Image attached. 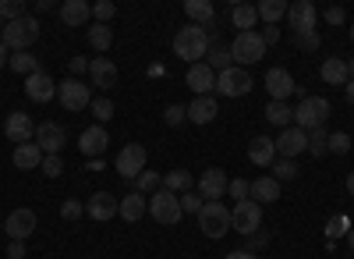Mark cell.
Here are the masks:
<instances>
[{"instance_id":"1","label":"cell","mask_w":354,"mask_h":259,"mask_svg":"<svg viewBox=\"0 0 354 259\" xmlns=\"http://www.w3.org/2000/svg\"><path fill=\"white\" fill-rule=\"evenodd\" d=\"M209 46H213V36L205 33L202 25H181V28H177V36H174V53L181 57V61H188V64L205 61Z\"/></svg>"},{"instance_id":"2","label":"cell","mask_w":354,"mask_h":259,"mask_svg":"<svg viewBox=\"0 0 354 259\" xmlns=\"http://www.w3.org/2000/svg\"><path fill=\"white\" fill-rule=\"evenodd\" d=\"M36 39H39V18H28V15L8 21L4 33H0V43L11 53H28V46H36Z\"/></svg>"},{"instance_id":"3","label":"cell","mask_w":354,"mask_h":259,"mask_svg":"<svg viewBox=\"0 0 354 259\" xmlns=\"http://www.w3.org/2000/svg\"><path fill=\"white\" fill-rule=\"evenodd\" d=\"M330 100L326 96H308L301 100L298 107H294V128H301V132H315L330 121Z\"/></svg>"},{"instance_id":"4","label":"cell","mask_w":354,"mask_h":259,"mask_svg":"<svg viewBox=\"0 0 354 259\" xmlns=\"http://www.w3.org/2000/svg\"><path fill=\"white\" fill-rule=\"evenodd\" d=\"M266 50H270V46L262 43L259 33H238V36H234V43H230V61H234V68H248V64H259L262 61Z\"/></svg>"},{"instance_id":"5","label":"cell","mask_w":354,"mask_h":259,"mask_svg":"<svg viewBox=\"0 0 354 259\" xmlns=\"http://www.w3.org/2000/svg\"><path fill=\"white\" fill-rule=\"evenodd\" d=\"M198 231H202L205 238L220 242V238L230 231V206H223V203H205V206L198 210Z\"/></svg>"},{"instance_id":"6","label":"cell","mask_w":354,"mask_h":259,"mask_svg":"<svg viewBox=\"0 0 354 259\" xmlns=\"http://www.w3.org/2000/svg\"><path fill=\"white\" fill-rule=\"evenodd\" d=\"M149 217H153L156 224H163V227L181 224V217H185V210H181V195H174V192H167V188L153 192V199H149Z\"/></svg>"},{"instance_id":"7","label":"cell","mask_w":354,"mask_h":259,"mask_svg":"<svg viewBox=\"0 0 354 259\" xmlns=\"http://www.w3.org/2000/svg\"><path fill=\"white\" fill-rule=\"evenodd\" d=\"M145 167H149V153H145V146H138V142H128V146L117 153V160H113V170L124 181H135Z\"/></svg>"},{"instance_id":"8","label":"cell","mask_w":354,"mask_h":259,"mask_svg":"<svg viewBox=\"0 0 354 259\" xmlns=\"http://www.w3.org/2000/svg\"><path fill=\"white\" fill-rule=\"evenodd\" d=\"M255 89V78L248 75V68H223L216 71V93L220 96H248Z\"/></svg>"},{"instance_id":"9","label":"cell","mask_w":354,"mask_h":259,"mask_svg":"<svg viewBox=\"0 0 354 259\" xmlns=\"http://www.w3.org/2000/svg\"><path fill=\"white\" fill-rule=\"evenodd\" d=\"M287 21H290V36L319 33V11L312 0H294V4H287Z\"/></svg>"},{"instance_id":"10","label":"cell","mask_w":354,"mask_h":259,"mask_svg":"<svg viewBox=\"0 0 354 259\" xmlns=\"http://www.w3.org/2000/svg\"><path fill=\"white\" fill-rule=\"evenodd\" d=\"M57 100H61V107H68L71 114L93 107V89L82 82V78H64L61 85H57Z\"/></svg>"},{"instance_id":"11","label":"cell","mask_w":354,"mask_h":259,"mask_svg":"<svg viewBox=\"0 0 354 259\" xmlns=\"http://www.w3.org/2000/svg\"><path fill=\"white\" fill-rule=\"evenodd\" d=\"M230 227H234L238 235L252 238L259 227H262V206L252 203V199H245V203H234V210H230Z\"/></svg>"},{"instance_id":"12","label":"cell","mask_w":354,"mask_h":259,"mask_svg":"<svg viewBox=\"0 0 354 259\" xmlns=\"http://www.w3.org/2000/svg\"><path fill=\"white\" fill-rule=\"evenodd\" d=\"M36 227H39L36 210L18 206V210H15V213H8V220H4V235H8L11 242H25L28 235H36Z\"/></svg>"},{"instance_id":"13","label":"cell","mask_w":354,"mask_h":259,"mask_svg":"<svg viewBox=\"0 0 354 259\" xmlns=\"http://www.w3.org/2000/svg\"><path fill=\"white\" fill-rule=\"evenodd\" d=\"M227 185H230V178L223 175V170L209 167V170H202V178L195 181V192L202 195V203H220V199L227 195Z\"/></svg>"},{"instance_id":"14","label":"cell","mask_w":354,"mask_h":259,"mask_svg":"<svg viewBox=\"0 0 354 259\" xmlns=\"http://www.w3.org/2000/svg\"><path fill=\"white\" fill-rule=\"evenodd\" d=\"M277 142V160H294V157H301L305 150H308V132H301V128H283L280 132V139H273Z\"/></svg>"},{"instance_id":"15","label":"cell","mask_w":354,"mask_h":259,"mask_svg":"<svg viewBox=\"0 0 354 259\" xmlns=\"http://www.w3.org/2000/svg\"><path fill=\"white\" fill-rule=\"evenodd\" d=\"M294 89H298V82L290 78L287 68H270V71H266V93H270V100L287 103L294 96Z\"/></svg>"},{"instance_id":"16","label":"cell","mask_w":354,"mask_h":259,"mask_svg":"<svg viewBox=\"0 0 354 259\" xmlns=\"http://www.w3.org/2000/svg\"><path fill=\"white\" fill-rule=\"evenodd\" d=\"M185 82H188V89H192L195 96H213V89H216V71L205 64V61H198V64L188 68Z\"/></svg>"},{"instance_id":"17","label":"cell","mask_w":354,"mask_h":259,"mask_svg":"<svg viewBox=\"0 0 354 259\" xmlns=\"http://www.w3.org/2000/svg\"><path fill=\"white\" fill-rule=\"evenodd\" d=\"M4 135L15 142V146H21V142L36 139V125H32V118H28L25 110H15V114H8V121H4Z\"/></svg>"},{"instance_id":"18","label":"cell","mask_w":354,"mask_h":259,"mask_svg":"<svg viewBox=\"0 0 354 259\" xmlns=\"http://www.w3.org/2000/svg\"><path fill=\"white\" fill-rule=\"evenodd\" d=\"M117 206H121V199H117L113 192H93V199L85 203V213L93 220H100V224H106V220L117 217Z\"/></svg>"},{"instance_id":"19","label":"cell","mask_w":354,"mask_h":259,"mask_svg":"<svg viewBox=\"0 0 354 259\" xmlns=\"http://www.w3.org/2000/svg\"><path fill=\"white\" fill-rule=\"evenodd\" d=\"M25 96L36 100V103H50V100H57V82H53L46 71L28 75V78H25Z\"/></svg>"},{"instance_id":"20","label":"cell","mask_w":354,"mask_h":259,"mask_svg":"<svg viewBox=\"0 0 354 259\" xmlns=\"http://www.w3.org/2000/svg\"><path fill=\"white\" fill-rule=\"evenodd\" d=\"M36 146H39L46 157L61 153V150H64V128L57 125V121H43V125H36Z\"/></svg>"},{"instance_id":"21","label":"cell","mask_w":354,"mask_h":259,"mask_svg":"<svg viewBox=\"0 0 354 259\" xmlns=\"http://www.w3.org/2000/svg\"><path fill=\"white\" fill-rule=\"evenodd\" d=\"M106 146H110V132H106L103 125H88V128L78 135V150H82L85 157H100V153H106Z\"/></svg>"},{"instance_id":"22","label":"cell","mask_w":354,"mask_h":259,"mask_svg":"<svg viewBox=\"0 0 354 259\" xmlns=\"http://www.w3.org/2000/svg\"><path fill=\"white\" fill-rule=\"evenodd\" d=\"M185 110H188V121L202 128V125L216 121V114H220V103H216V96H195V100H192V103H188Z\"/></svg>"},{"instance_id":"23","label":"cell","mask_w":354,"mask_h":259,"mask_svg":"<svg viewBox=\"0 0 354 259\" xmlns=\"http://www.w3.org/2000/svg\"><path fill=\"white\" fill-rule=\"evenodd\" d=\"M248 163H255V167H273V163H277V142L266 139V135H255V139L248 142Z\"/></svg>"},{"instance_id":"24","label":"cell","mask_w":354,"mask_h":259,"mask_svg":"<svg viewBox=\"0 0 354 259\" xmlns=\"http://www.w3.org/2000/svg\"><path fill=\"white\" fill-rule=\"evenodd\" d=\"M280 192H283V188H280V181H277V178L262 175V178H255V181H252L248 199H252V203H259V206H266V203H277Z\"/></svg>"},{"instance_id":"25","label":"cell","mask_w":354,"mask_h":259,"mask_svg":"<svg viewBox=\"0 0 354 259\" xmlns=\"http://www.w3.org/2000/svg\"><path fill=\"white\" fill-rule=\"evenodd\" d=\"M88 75H93L96 89H113V85H117V64L110 61V57H96V61H88Z\"/></svg>"},{"instance_id":"26","label":"cell","mask_w":354,"mask_h":259,"mask_svg":"<svg viewBox=\"0 0 354 259\" xmlns=\"http://www.w3.org/2000/svg\"><path fill=\"white\" fill-rule=\"evenodd\" d=\"M145 213H149V203H145L142 192H128V195L121 199V206H117V217L128 220V224H138Z\"/></svg>"},{"instance_id":"27","label":"cell","mask_w":354,"mask_h":259,"mask_svg":"<svg viewBox=\"0 0 354 259\" xmlns=\"http://www.w3.org/2000/svg\"><path fill=\"white\" fill-rule=\"evenodd\" d=\"M57 11H61V21H64L68 28H82L88 18H93V8H88L85 0H64Z\"/></svg>"},{"instance_id":"28","label":"cell","mask_w":354,"mask_h":259,"mask_svg":"<svg viewBox=\"0 0 354 259\" xmlns=\"http://www.w3.org/2000/svg\"><path fill=\"white\" fill-rule=\"evenodd\" d=\"M43 157H46V153L36 146V139H32V142H21V146H15V157H11V160H15L18 170H36V167H43Z\"/></svg>"},{"instance_id":"29","label":"cell","mask_w":354,"mask_h":259,"mask_svg":"<svg viewBox=\"0 0 354 259\" xmlns=\"http://www.w3.org/2000/svg\"><path fill=\"white\" fill-rule=\"evenodd\" d=\"M255 21H259L255 4H230V25L238 33H255Z\"/></svg>"},{"instance_id":"30","label":"cell","mask_w":354,"mask_h":259,"mask_svg":"<svg viewBox=\"0 0 354 259\" xmlns=\"http://www.w3.org/2000/svg\"><path fill=\"white\" fill-rule=\"evenodd\" d=\"M185 15L192 18V25H213V15H216V8L209 4V0H185Z\"/></svg>"},{"instance_id":"31","label":"cell","mask_w":354,"mask_h":259,"mask_svg":"<svg viewBox=\"0 0 354 259\" xmlns=\"http://www.w3.org/2000/svg\"><path fill=\"white\" fill-rule=\"evenodd\" d=\"M319 78L326 82V85H347V61H340V57H330V61H322Z\"/></svg>"},{"instance_id":"32","label":"cell","mask_w":354,"mask_h":259,"mask_svg":"<svg viewBox=\"0 0 354 259\" xmlns=\"http://www.w3.org/2000/svg\"><path fill=\"white\" fill-rule=\"evenodd\" d=\"M266 121L277 125V128H290L294 125V107L290 103H280V100L266 103Z\"/></svg>"},{"instance_id":"33","label":"cell","mask_w":354,"mask_h":259,"mask_svg":"<svg viewBox=\"0 0 354 259\" xmlns=\"http://www.w3.org/2000/svg\"><path fill=\"white\" fill-rule=\"evenodd\" d=\"M163 188L174 192V195H185V192L195 188V178L188 175L185 167H177V170H170V175H163Z\"/></svg>"},{"instance_id":"34","label":"cell","mask_w":354,"mask_h":259,"mask_svg":"<svg viewBox=\"0 0 354 259\" xmlns=\"http://www.w3.org/2000/svg\"><path fill=\"white\" fill-rule=\"evenodd\" d=\"M255 11H259L262 25H280L287 18V4H283V0H262V4H255Z\"/></svg>"},{"instance_id":"35","label":"cell","mask_w":354,"mask_h":259,"mask_svg":"<svg viewBox=\"0 0 354 259\" xmlns=\"http://www.w3.org/2000/svg\"><path fill=\"white\" fill-rule=\"evenodd\" d=\"M8 68L15 71V75H36V71H43V64L36 61L32 53H11V61H8Z\"/></svg>"},{"instance_id":"36","label":"cell","mask_w":354,"mask_h":259,"mask_svg":"<svg viewBox=\"0 0 354 259\" xmlns=\"http://www.w3.org/2000/svg\"><path fill=\"white\" fill-rule=\"evenodd\" d=\"M110 43H113V28L110 25H88V46H93V50H110Z\"/></svg>"},{"instance_id":"37","label":"cell","mask_w":354,"mask_h":259,"mask_svg":"<svg viewBox=\"0 0 354 259\" xmlns=\"http://www.w3.org/2000/svg\"><path fill=\"white\" fill-rule=\"evenodd\" d=\"M308 153H312L315 160L330 153V132H326V128H315V132H308Z\"/></svg>"},{"instance_id":"38","label":"cell","mask_w":354,"mask_h":259,"mask_svg":"<svg viewBox=\"0 0 354 259\" xmlns=\"http://www.w3.org/2000/svg\"><path fill=\"white\" fill-rule=\"evenodd\" d=\"M347 231H351V220H347L344 213H337V217L326 224V242H330L326 249H337V238H344Z\"/></svg>"},{"instance_id":"39","label":"cell","mask_w":354,"mask_h":259,"mask_svg":"<svg viewBox=\"0 0 354 259\" xmlns=\"http://www.w3.org/2000/svg\"><path fill=\"white\" fill-rule=\"evenodd\" d=\"M205 64H209L213 71H223V68H230L234 61H230V46H209V53H205Z\"/></svg>"},{"instance_id":"40","label":"cell","mask_w":354,"mask_h":259,"mask_svg":"<svg viewBox=\"0 0 354 259\" xmlns=\"http://www.w3.org/2000/svg\"><path fill=\"white\" fill-rule=\"evenodd\" d=\"M131 185H135V192H142V195H145L149 188H156V192H160V188H163V178L156 175V170H149V167H145V170H142V175H138Z\"/></svg>"},{"instance_id":"41","label":"cell","mask_w":354,"mask_h":259,"mask_svg":"<svg viewBox=\"0 0 354 259\" xmlns=\"http://www.w3.org/2000/svg\"><path fill=\"white\" fill-rule=\"evenodd\" d=\"M93 118H96V125H106V121L113 118V100H110V96L93 100Z\"/></svg>"},{"instance_id":"42","label":"cell","mask_w":354,"mask_h":259,"mask_svg":"<svg viewBox=\"0 0 354 259\" xmlns=\"http://www.w3.org/2000/svg\"><path fill=\"white\" fill-rule=\"evenodd\" d=\"M351 146H354V139H351L347 132H330V153H333V157H344Z\"/></svg>"},{"instance_id":"43","label":"cell","mask_w":354,"mask_h":259,"mask_svg":"<svg viewBox=\"0 0 354 259\" xmlns=\"http://www.w3.org/2000/svg\"><path fill=\"white\" fill-rule=\"evenodd\" d=\"M273 178L277 181H294V178H298V163H294V160H277L273 163Z\"/></svg>"},{"instance_id":"44","label":"cell","mask_w":354,"mask_h":259,"mask_svg":"<svg viewBox=\"0 0 354 259\" xmlns=\"http://www.w3.org/2000/svg\"><path fill=\"white\" fill-rule=\"evenodd\" d=\"M163 121H167L170 128H181V125L188 121V110H185L181 103H170V107L163 110Z\"/></svg>"},{"instance_id":"45","label":"cell","mask_w":354,"mask_h":259,"mask_svg":"<svg viewBox=\"0 0 354 259\" xmlns=\"http://www.w3.org/2000/svg\"><path fill=\"white\" fill-rule=\"evenodd\" d=\"M113 15H117L113 0H100V4H93V18H96V25H110Z\"/></svg>"},{"instance_id":"46","label":"cell","mask_w":354,"mask_h":259,"mask_svg":"<svg viewBox=\"0 0 354 259\" xmlns=\"http://www.w3.org/2000/svg\"><path fill=\"white\" fill-rule=\"evenodd\" d=\"M43 175H46V178H61V175H64V160H61V153L43 157Z\"/></svg>"},{"instance_id":"47","label":"cell","mask_w":354,"mask_h":259,"mask_svg":"<svg viewBox=\"0 0 354 259\" xmlns=\"http://www.w3.org/2000/svg\"><path fill=\"white\" fill-rule=\"evenodd\" d=\"M21 15H25V4H21V0H0V18L15 21V18H21Z\"/></svg>"},{"instance_id":"48","label":"cell","mask_w":354,"mask_h":259,"mask_svg":"<svg viewBox=\"0 0 354 259\" xmlns=\"http://www.w3.org/2000/svg\"><path fill=\"white\" fill-rule=\"evenodd\" d=\"M248 188H252V181L234 178V181L227 185V195H234V203H245V199H248Z\"/></svg>"},{"instance_id":"49","label":"cell","mask_w":354,"mask_h":259,"mask_svg":"<svg viewBox=\"0 0 354 259\" xmlns=\"http://www.w3.org/2000/svg\"><path fill=\"white\" fill-rule=\"evenodd\" d=\"M294 46L305 50V53H312V50L322 46V39H319V33H301V36H294Z\"/></svg>"},{"instance_id":"50","label":"cell","mask_w":354,"mask_h":259,"mask_svg":"<svg viewBox=\"0 0 354 259\" xmlns=\"http://www.w3.org/2000/svg\"><path fill=\"white\" fill-rule=\"evenodd\" d=\"M202 206H205V203H202V195H198L195 188L181 195V210H185V213H195V217H198V210H202Z\"/></svg>"},{"instance_id":"51","label":"cell","mask_w":354,"mask_h":259,"mask_svg":"<svg viewBox=\"0 0 354 259\" xmlns=\"http://www.w3.org/2000/svg\"><path fill=\"white\" fill-rule=\"evenodd\" d=\"M82 213H85V206L78 203V199H64V203H61V217L64 220H78Z\"/></svg>"},{"instance_id":"52","label":"cell","mask_w":354,"mask_h":259,"mask_svg":"<svg viewBox=\"0 0 354 259\" xmlns=\"http://www.w3.org/2000/svg\"><path fill=\"white\" fill-rule=\"evenodd\" d=\"M259 36H262L266 46H273V43L280 39V25H262V33H259Z\"/></svg>"},{"instance_id":"53","label":"cell","mask_w":354,"mask_h":259,"mask_svg":"<svg viewBox=\"0 0 354 259\" xmlns=\"http://www.w3.org/2000/svg\"><path fill=\"white\" fill-rule=\"evenodd\" d=\"M8 259H25V242H11L8 245Z\"/></svg>"},{"instance_id":"54","label":"cell","mask_w":354,"mask_h":259,"mask_svg":"<svg viewBox=\"0 0 354 259\" xmlns=\"http://www.w3.org/2000/svg\"><path fill=\"white\" fill-rule=\"evenodd\" d=\"M71 71H75V75L88 71V57H71Z\"/></svg>"},{"instance_id":"55","label":"cell","mask_w":354,"mask_h":259,"mask_svg":"<svg viewBox=\"0 0 354 259\" xmlns=\"http://www.w3.org/2000/svg\"><path fill=\"white\" fill-rule=\"evenodd\" d=\"M326 21L330 25H344V8H330L326 11Z\"/></svg>"},{"instance_id":"56","label":"cell","mask_w":354,"mask_h":259,"mask_svg":"<svg viewBox=\"0 0 354 259\" xmlns=\"http://www.w3.org/2000/svg\"><path fill=\"white\" fill-rule=\"evenodd\" d=\"M262 245H266V235H262V238H259V231H255V235H252V238H248V252H259V249H262Z\"/></svg>"},{"instance_id":"57","label":"cell","mask_w":354,"mask_h":259,"mask_svg":"<svg viewBox=\"0 0 354 259\" xmlns=\"http://www.w3.org/2000/svg\"><path fill=\"white\" fill-rule=\"evenodd\" d=\"M227 259H259L255 252H248V249H238V252H230Z\"/></svg>"},{"instance_id":"58","label":"cell","mask_w":354,"mask_h":259,"mask_svg":"<svg viewBox=\"0 0 354 259\" xmlns=\"http://www.w3.org/2000/svg\"><path fill=\"white\" fill-rule=\"evenodd\" d=\"M344 89H347V103L354 107V78H347V85H344Z\"/></svg>"},{"instance_id":"59","label":"cell","mask_w":354,"mask_h":259,"mask_svg":"<svg viewBox=\"0 0 354 259\" xmlns=\"http://www.w3.org/2000/svg\"><path fill=\"white\" fill-rule=\"evenodd\" d=\"M8 61H11V57H8V46H4V43H0V68H4Z\"/></svg>"},{"instance_id":"60","label":"cell","mask_w":354,"mask_h":259,"mask_svg":"<svg viewBox=\"0 0 354 259\" xmlns=\"http://www.w3.org/2000/svg\"><path fill=\"white\" fill-rule=\"evenodd\" d=\"M347 195H354V170L347 175Z\"/></svg>"},{"instance_id":"61","label":"cell","mask_w":354,"mask_h":259,"mask_svg":"<svg viewBox=\"0 0 354 259\" xmlns=\"http://www.w3.org/2000/svg\"><path fill=\"white\" fill-rule=\"evenodd\" d=\"M347 245H351V252H354V227H351V231H347Z\"/></svg>"},{"instance_id":"62","label":"cell","mask_w":354,"mask_h":259,"mask_svg":"<svg viewBox=\"0 0 354 259\" xmlns=\"http://www.w3.org/2000/svg\"><path fill=\"white\" fill-rule=\"evenodd\" d=\"M347 75L354 78V57H351V61H347Z\"/></svg>"},{"instance_id":"63","label":"cell","mask_w":354,"mask_h":259,"mask_svg":"<svg viewBox=\"0 0 354 259\" xmlns=\"http://www.w3.org/2000/svg\"><path fill=\"white\" fill-rule=\"evenodd\" d=\"M351 43H354V21H351Z\"/></svg>"},{"instance_id":"64","label":"cell","mask_w":354,"mask_h":259,"mask_svg":"<svg viewBox=\"0 0 354 259\" xmlns=\"http://www.w3.org/2000/svg\"><path fill=\"white\" fill-rule=\"evenodd\" d=\"M351 150H354V146H351Z\"/></svg>"}]
</instances>
